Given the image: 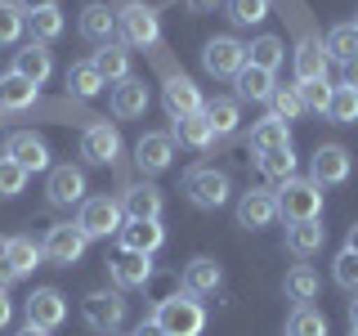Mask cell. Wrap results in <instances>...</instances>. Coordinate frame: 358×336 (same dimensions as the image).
<instances>
[{"label": "cell", "instance_id": "obj_1", "mask_svg": "<svg viewBox=\"0 0 358 336\" xmlns=\"http://www.w3.org/2000/svg\"><path fill=\"white\" fill-rule=\"evenodd\" d=\"M152 323H157V328H162L166 336H201V328H206V309H201V300H197V296L179 291V296L157 300Z\"/></svg>", "mask_w": 358, "mask_h": 336}, {"label": "cell", "instance_id": "obj_2", "mask_svg": "<svg viewBox=\"0 0 358 336\" xmlns=\"http://www.w3.org/2000/svg\"><path fill=\"white\" fill-rule=\"evenodd\" d=\"M322 216V188L313 179H287L278 188V220L287 224H300V220H318Z\"/></svg>", "mask_w": 358, "mask_h": 336}, {"label": "cell", "instance_id": "obj_3", "mask_svg": "<svg viewBox=\"0 0 358 336\" xmlns=\"http://www.w3.org/2000/svg\"><path fill=\"white\" fill-rule=\"evenodd\" d=\"M184 193H188V202H193L197 211H220L224 202L233 197V184H229L224 171H215V166H193V171L184 175Z\"/></svg>", "mask_w": 358, "mask_h": 336}, {"label": "cell", "instance_id": "obj_4", "mask_svg": "<svg viewBox=\"0 0 358 336\" xmlns=\"http://www.w3.org/2000/svg\"><path fill=\"white\" fill-rule=\"evenodd\" d=\"M126 296L121 291H90V296L81 300V318H85V328H94V332H117L121 323H126Z\"/></svg>", "mask_w": 358, "mask_h": 336}, {"label": "cell", "instance_id": "obj_5", "mask_svg": "<svg viewBox=\"0 0 358 336\" xmlns=\"http://www.w3.org/2000/svg\"><path fill=\"white\" fill-rule=\"evenodd\" d=\"M126 211H121L117 197H85L81 202V216H76V229L85 233V238H112V233H121V220Z\"/></svg>", "mask_w": 358, "mask_h": 336}, {"label": "cell", "instance_id": "obj_6", "mask_svg": "<svg viewBox=\"0 0 358 336\" xmlns=\"http://www.w3.org/2000/svg\"><path fill=\"white\" fill-rule=\"evenodd\" d=\"M117 31H121V41H126L130 50H152V45L162 41L157 9H148V5H126L117 14Z\"/></svg>", "mask_w": 358, "mask_h": 336}, {"label": "cell", "instance_id": "obj_7", "mask_svg": "<svg viewBox=\"0 0 358 336\" xmlns=\"http://www.w3.org/2000/svg\"><path fill=\"white\" fill-rule=\"evenodd\" d=\"M162 104H166V117H171V121H184V117H197V112H206V99H201V90L193 85V76H184V72L166 76Z\"/></svg>", "mask_w": 358, "mask_h": 336}, {"label": "cell", "instance_id": "obj_8", "mask_svg": "<svg viewBox=\"0 0 358 336\" xmlns=\"http://www.w3.org/2000/svg\"><path fill=\"white\" fill-rule=\"evenodd\" d=\"M354 171V157L350 148H341V144H322L318 153L309 157V179L318 188H336V184H345Z\"/></svg>", "mask_w": 358, "mask_h": 336}, {"label": "cell", "instance_id": "obj_9", "mask_svg": "<svg viewBox=\"0 0 358 336\" xmlns=\"http://www.w3.org/2000/svg\"><path fill=\"white\" fill-rule=\"evenodd\" d=\"M201 67H206L210 76H224V81H233V76L246 67V45L233 41V36H215L201 45Z\"/></svg>", "mask_w": 358, "mask_h": 336}, {"label": "cell", "instance_id": "obj_10", "mask_svg": "<svg viewBox=\"0 0 358 336\" xmlns=\"http://www.w3.org/2000/svg\"><path fill=\"white\" fill-rule=\"evenodd\" d=\"M85 246H90V238L76 229V224H54V229L45 233L41 251H45V260H54L59 269H72L85 255Z\"/></svg>", "mask_w": 358, "mask_h": 336}, {"label": "cell", "instance_id": "obj_11", "mask_svg": "<svg viewBox=\"0 0 358 336\" xmlns=\"http://www.w3.org/2000/svg\"><path fill=\"white\" fill-rule=\"evenodd\" d=\"M85 171L81 166H54L50 171V184H45V197H50V206H81L85 202Z\"/></svg>", "mask_w": 358, "mask_h": 336}, {"label": "cell", "instance_id": "obj_12", "mask_svg": "<svg viewBox=\"0 0 358 336\" xmlns=\"http://www.w3.org/2000/svg\"><path fill=\"white\" fill-rule=\"evenodd\" d=\"M278 220V193L273 188H246L238 197V224L242 229H268Z\"/></svg>", "mask_w": 358, "mask_h": 336}, {"label": "cell", "instance_id": "obj_13", "mask_svg": "<svg viewBox=\"0 0 358 336\" xmlns=\"http://www.w3.org/2000/svg\"><path fill=\"white\" fill-rule=\"evenodd\" d=\"M81 157L90 166H112L121 157V134L117 126H108V121H94V126H85L81 134Z\"/></svg>", "mask_w": 358, "mask_h": 336}, {"label": "cell", "instance_id": "obj_14", "mask_svg": "<svg viewBox=\"0 0 358 336\" xmlns=\"http://www.w3.org/2000/svg\"><path fill=\"white\" fill-rule=\"evenodd\" d=\"M22 309H27V323H36V328H45V332L63 328V318H67V300H63L59 287H36Z\"/></svg>", "mask_w": 358, "mask_h": 336}, {"label": "cell", "instance_id": "obj_15", "mask_svg": "<svg viewBox=\"0 0 358 336\" xmlns=\"http://www.w3.org/2000/svg\"><path fill=\"white\" fill-rule=\"evenodd\" d=\"M171 157H175V139L166 130H148L134 144V166H139L143 175H162L166 166H171Z\"/></svg>", "mask_w": 358, "mask_h": 336}, {"label": "cell", "instance_id": "obj_16", "mask_svg": "<svg viewBox=\"0 0 358 336\" xmlns=\"http://www.w3.org/2000/svg\"><path fill=\"white\" fill-rule=\"evenodd\" d=\"M5 157H14L27 175L50 171V148H45V139H41V134H31V130L9 134V139H5Z\"/></svg>", "mask_w": 358, "mask_h": 336}, {"label": "cell", "instance_id": "obj_17", "mask_svg": "<svg viewBox=\"0 0 358 336\" xmlns=\"http://www.w3.org/2000/svg\"><path fill=\"white\" fill-rule=\"evenodd\" d=\"M117 242H121V251H130V255H152L157 246L166 242V229H162V220H126L121 233H117Z\"/></svg>", "mask_w": 358, "mask_h": 336}, {"label": "cell", "instance_id": "obj_18", "mask_svg": "<svg viewBox=\"0 0 358 336\" xmlns=\"http://www.w3.org/2000/svg\"><path fill=\"white\" fill-rule=\"evenodd\" d=\"M108 274H112V283H117V291L148 287V278H152V255H130V251H121L117 260L108 265Z\"/></svg>", "mask_w": 358, "mask_h": 336}, {"label": "cell", "instance_id": "obj_19", "mask_svg": "<svg viewBox=\"0 0 358 336\" xmlns=\"http://www.w3.org/2000/svg\"><path fill=\"white\" fill-rule=\"evenodd\" d=\"M148 112V85L139 76H126V81L112 85V117L130 121V117H143Z\"/></svg>", "mask_w": 358, "mask_h": 336}, {"label": "cell", "instance_id": "obj_20", "mask_svg": "<svg viewBox=\"0 0 358 336\" xmlns=\"http://www.w3.org/2000/svg\"><path fill=\"white\" fill-rule=\"evenodd\" d=\"M41 99V85H31L27 76H18L14 67L0 72V112H27Z\"/></svg>", "mask_w": 358, "mask_h": 336}, {"label": "cell", "instance_id": "obj_21", "mask_svg": "<svg viewBox=\"0 0 358 336\" xmlns=\"http://www.w3.org/2000/svg\"><path fill=\"white\" fill-rule=\"evenodd\" d=\"M14 72H18V76H27L31 85H45V81H50V72H54L50 50H45L41 41H27L22 50H14Z\"/></svg>", "mask_w": 358, "mask_h": 336}, {"label": "cell", "instance_id": "obj_22", "mask_svg": "<svg viewBox=\"0 0 358 336\" xmlns=\"http://www.w3.org/2000/svg\"><path fill=\"white\" fill-rule=\"evenodd\" d=\"M99 67V76H103L108 85H117V81H126L130 76V45L126 41H108V45H99L94 50V59H90Z\"/></svg>", "mask_w": 358, "mask_h": 336}, {"label": "cell", "instance_id": "obj_23", "mask_svg": "<svg viewBox=\"0 0 358 336\" xmlns=\"http://www.w3.org/2000/svg\"><path fill=\"white\" fill-rule=\"evenodd\" d=\"M162 206H166V197H162L157 184H134V188H126V197H121V211H126L130 220H162Z\"/></svg>", "mask_w": 358, "mask_h": 336}, {"label": "cell", "instance_id": "obj_24", "mask_svg": "<svg viewBox=\"0 0 358 336\" xmlns=\"http://www.w3.org/2000/svg\"><path fill=\"white\" fill-rule=\"evenodd\" d=\"M220 283H224V269L210 255H197V260L184 265V291L188 296H210V291H220Z\"/></svg>", "mask_w": 358, "mask_h": 336}, {"label": "cell", "instance_id": "obj_25", "mask_svg": "<svg viewBox=\"0 0 358 336\" xmlns=\"http://www.w3.org/2000/svg\"><path fill=\"white\" fill-rule=\"evenodd\" d=\"M322 242H327V229H322V220L287 224V251H291V255H300V260L318 255V251H322Z\"/></svg>", "mask_w": 358, "mask_h": 336}, {"label": "cell", "instance_id": "obj_26", "mask_svg": "<svg viewBox=\"0 0 358 336\" xmlns=\"http://www.w3.org/2000/svg\"><path fill=\"white\" fill-rule=\"evenodd\" d=\"M81 36L90 45H108V41H117V14H112L108 5H85L81 9Z\"/></svg>", "mask_w": 358, "mask_h": 336}, {"label": "cell", "instance_id": "obj_27", "mask_svg": "<svg viewBox=\"0 0 358 336\" xmlns=\"http://www.w3.org/2000/svg\"><path fill=\"white\" fill-rule=\"evenodd\" d=\"M246 148H251L255 157H260V153H273V148H291V130H287V121H278V117L255 121L251 134H246Z\"/></svg>", "mask_w": 358, "mask_h": 336}, {"label": "cell", "instance_id": "obj_28", "mask_svg": "<svg viewBox=\"0 0 358 336\" xmlns=\"http://www.w3.org/2000/svg\"><path fill=\"white\" fill-rule=\"evenodd\" d=\"M327 50H322V45L318 41H300L296 45V81L300 85H305V81H327Z\"/></svg>", "mask_w": 358, "mask_h": 336}, {"label": "cell", "instance_id": "obj_29", "mask_svg": "<svg viewBox=\"0 0 358 336\" xmlns=\"http://www.w3.org/2000/svg\"><path fill=\"white\" fill-rule=\"evenodd\" d=\"M0 255L9 260V269H14L18 278H27L31 269H36V265L45 260V251H41V242H36V238H5Z\"/></svg>", "mask_w": 358, "mask_h": 336}, {"label": "cell", "instance_id": "obj_30", "mask_svg": "<svg viewBox=\"0 0 358 336\" xmlns=\"http://www.w3.org/2000/svg\"><path fill=\"white\" fill-rule=\"evenodd\" d=\"M233 85H238V104L242 99H251V104H268V94H273V72H264V67H251L246 63L238 76H233Z\"/></svg>", "mask_w": 358, "mask_h": 336}, {"label": "cell", "instance_id": "obj_31", "mask_svg": "<svg viewBox=\"0 0 358 336\" xmlns=\"http://www.w3.org/2000/svg\"><path fill=\"white\" fill-rule=\"evenodd\" d=\"M171 139H179L184 148H193V153H206L210 144H215V130H210L206 112H197V117H184V121H175Z\"/></svg>", "mask_w": 358, "mask_h": 336}, {"label": "cell", "instance_id": "obj_32", "mask_svg": "<svg viewBox=\"0 0 358 336\" xmlns=\"http://www.w3.org/2000/svg\"><path fill=\"white\" fill-rule=\"evenodd\" d=\"M255 166H260V175L268 179V184H278L282 188L287 179H296V148H273V153H260L255 157Z\"/></svg>", "mask_w": 358, "mask_h": 336}, {"label": "cell", "instance_id": "obj_33", "mask_svg": "<svg viewBox=\"0 0 358 336\" xmlns=\"http://www.w3.org/2000/svg\"><path fill=\"white\" fill-rule=\"evenodd\" d=\"M322 50H327V59H336L345 67L350 59H358V27L354 22H336L327 31V41H322Z\"/></svg>", "mask_w": 358, "mask_h": 336}, {"label": "cell", "instance_id": "obj_34", "mask_svg": "<svg viewBox=\"0 0 358 336\" xmlns=\"http://www.w3.org/2000/svg\"><path fill=\"white\" fill-rule=\"evenodd\" d=\"M287 59V45L278 36H255L251 45H246V63L251 67H264V72H278Z\"/></svg>", "mask_w": 358, "mask_h": 336}, {"label": "cell", "instance_id": "obj_35", "mask_svg": "<svg viewBox=\"0 0 358 336\" xmlns=\"http://www.w3.org/2000/svg\"><path fill=\"white\" fill-rule=\"evenodd\" d=\"M103 85H108V81L99 76V67L90 63V59H81V63H72V67H67V90H72L76 99H94Z\"/></svg>", "mask_w": 358, "mask_h": 336}, {"label": "cell", "instance_id": "obj_36", "mask_svg": "<svg viewBox=\"0 0 358 336\" xmlns=\"http://www.w3.org/2000/svg\"><path fill=\"white\" fill-rule=\"evenodd\" d=\"M206 121H210V130H215V139H229V134L242 126L238 99H215V104H206Z\"/></svg>", "mask_w": 358, "mask_h": 336}, {"label": "cell", "instance_id": "obj_37", "mask_svg": "<svg viewBox=\"0 0 358 336\" xmlns=\"http://www.w3.org/2000/svg\"><path fill=\"white\" fill-rule=\"evenodd\" d=\"M268 117H278V121H296V117H305V94H300V85H273V94H268Z\"/></svg>", "mask_w": 358, "mask_h": 336}, {"label": "cell", "instance_id": "obj_38", "mask_svg": "<svg viewBox=\"0 0 358 336\" xmlns=\"http://www.w3.org/2000/svg\"><path fill=\"white\" fill-rule=\"evenodd\" d=\"M318 287H322V283H318V274H313L309 265H296V269L287 274V283H282L287 300H296V305H309V300L318 296Z\"/></svg>", "mask_w": 358, "mask_h": 336}, {"label": "cell", "instance_id": "obj_39", "mask_svg": "<svg viewBox=\"0 0 358 336\" xmlns=\"http://www.w3.org/2000/svg\"><path fill=\"white\" fill-rule=\"evenodd\" d=\"M287 336H327V314L313 305H296L287 318Z\"/></svg>", "mask_w": 358, "mask_h": 336}, {"label": "cell", "instance_id": "obj_40", "mask_svg": "<svg viewBox=\"0 0 358 336\" xmlns=\"http://www.w3.org/2000/svg\"><path fill=\"white\" fill-rule=\"evenodd\" d=\"M63 14H59V5L54 9H36V14H27V31H31V41H41V45H50V41H59L63 36Z\"/></svg>", "mask_w": 358, "mask_h": 336}, {"label": "cell", "instance_id": "obj_41", "mask_svg": "<svg viewBox=\"0 0 358 336\" xmlns=\"http://www.w3.org/2000/svg\"><path fill=\"white\" fill-rule=\"evenodd\" d=\"M327 121H336V126H354V121H358V90L354 85H336L331 90Z\"/></svg>", "mask_w": 358, "mask_h": 336}, {"label": "cell", "instance_id": "obj_42", "mask_svg": "<svg viewBox=\"0 0 358 336\" xmlns=\"http://www.w3.org/2000/svg\"><path fill=\"white\" fill-rule=\"evenodd\" d=\"M22 27H27L22 5H14V0H0V45H14L22 36Z\"/></svg>", "mask_w": 358, "mask_h": 336}, {"label": "cell", "instance_id": "obj_43", "mask_svg": "<svg viewBox=\"0 0 358 336\" xmlns=\"http://www.w3.org/2000/svg\"><path fill=\"white\" fill-rule=\"evenodd\" d=\"M229 18L238 27H255L268 18V0H229Z\"/></svg>", "mask_w": 358, "mask_h": 336}, {"label": "cell", "instance_id": "obj_44", "mask_svg": "<svg viewBox=\"0 0 358 336\" xmlns=\"http://www.w3.org/2000/svg\"><path fill=\"white\" fill-rule=\"evenodd\" d=\"M331 283L345 287L350 296L358 291V255H354V251H341V255L331 260Z\"/></svg>", "mask_w": 358, "mask_h": 336}, {"label": "cell", "instance_id": "obj_45", "mask_svg": "<svg viewBox=\"0 0 358 336\" xmlns=\"http://www.w3.org/2000/svg\"><path fill=\"white\" fill-rule=\"evenodd\" d=\"M22 188H27V171L14 157H0V197H18Z\"/></svg>", "mask_w": 358, "mask_h": 336}, {"label": "cell", "instance_id": "obj_46", "mask_svg": "<svg viewBox=\"0 0 358 336\" xmlns=\"http://www.w3.org/2000/svg\"><path fill=\"white\" fill-rule=\"evenodd\" d=\"M331 90L336 85H327V81H305V85H300V94H305V112H318V117H322V112L331 108Z\"/></svg>", "mask_w": 358, "mask_h": 336}, {"label": "cell", "instance_id": "obj_47", "mask_svg": "<svg viewBox=\"0 0 358 336\" xmlns=\"http://www.w3.org/2000/svg\"><path fill=\"white\" fill-rule=\"evenodd\" d=\"M9 318H14V300H9L5 287H0V328H9Z\"/></svg>", "mask_w": 358, "mask_h": 336}, {"label": "cell", "instance_id": "obj_48", "mask_svg": "<svg viewBox=\"0 0 358 336\" xmlns=\"http://www.w3.org/2000/svg\"><path fill=\"white\" fill-rule=\"evenodd\" d=\"M18 5H22V14H36V9H54L59 0H18Z\"/></svg>", "mask_w": 358, "mask_h": 336}, {"label": "cell", "instance_id": "obj_49", "mask_svg": "<svg viewBox=\"0 0 358 336\" xmlns=\"http://www.w3.org/2000/svg\"><path fill=\"white\" fill-rule=\"evenodd\" d=\"M14 283H18V274L9 269V260H5V255H0V287H14Z\"/></svg>", "mask_w": 358, "mask_h": 336}, {"label": "cell", "instance_id": "obj_50", "mask_svg": "<svg viewBox=\"0 0 358 336\" xmlns=\"http://www.w3.org/2000/svg\"><path fill=\"white\" fill-rule=\"evenodd\" d=\"M130 336H166V332H162V328H157V323H152V318H143V323H139V328H134Z\"/></svg>", "mask_w": 358, "mask_h": 336}, {"label": "cell", "instance_id": "obj_51", "mask_svg": "<svg viewBox=\"0 0 358 336\" xmlns=\"http://www.w3.org/2000/svg\"><path fill=\"white\" fill-rule=\"evenodd\" d=\"M184 5H188V9H193V14H210V9H215V5H220V0H184Z\"/></svg>", "mask_w": 358, "mask_h": 336}, {"label": "cell", "instance_id": "obj_52", "mask_svg": "<svg viewBox=\"0 0 358 336\" xmlns=\"http://www.w3.org/2000/svg\"><path fill=\"white\" fill-rule=\"evenodd\" d=\"M345 85H354V90H358V59L345 63Z\"/></svg>", "mask_w": 358, "mask_h": 336}, {"label": "cell", "instance_id": "obj_53", "mask_svg": "<svg viewBox=\"0 0 358 336\" xmlns=\"http://www.w3.org/2000/svg\"><path fill=\"white\" fill-rule=\"evenodd\" d=\"M345 251L358 255V224H350V238H345Z\"/></svg>", "mask_w": 358, "mask_h": 336}, {"label": "cell", "instance_id": "obj_54", "mask_svg": "<svg viewBox=\"0 0 358 336\" xmlns=\"http://www.w3.org/2000/svg\"><path fill=\"white\" fill-rule=\"evenodd\" d=\"M14 336H50V332H45V328H36V323H27V328H18Z\"/></svg>", "mask_w": 358, "mask_h": 336}, {"label": "cell", "instance_id": "obj_55", "mask_svg": "<svg viewBox=\"0 0 358 336\" xmlns=\"http://www.w3.org/2000/svg\"><path fill=\"white\" fill-rule=\"evenodd\" d=\"M350 328H358V291H354V300H350Z\"/></svg>", "mask_w": 358, "mask_h": 336}, {"label": "cell", "instance_id": "obj_56", "mask_svg": "<svg viewBox=\"0 0 358 336\" xmlns=\"http://www.w3.org/2000/svg\"><path fill=\"white\" fill-rule=\"evenodd\" d=\"M350 336H358V328H354V332H350Z\"/></svg>", "mask_w": 358, "mask_h": 336}, {"label": "cell", "instance_id": "obj_57", "mask_svg": "<svg viewBox=\"0 0 358 336\" xmlns=\"http://www.w3.org/2000/svg\"><path fill=\"white\" fill-rule=\"evenodd\" d=\"M354 27H358V18H354Z\"/></svg>", "mask_w": 358, "mask_h": 336}]
</instances>
